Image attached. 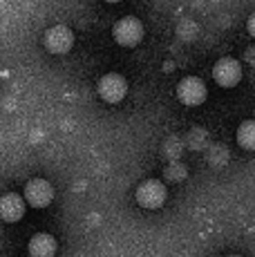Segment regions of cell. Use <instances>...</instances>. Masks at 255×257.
Here are the masks:
<instances>
[{
	"mask_svg": "<svg viewBox=\"0 0 255 257\" xmlns=\"http://www.w3.org/2000/svg\"><path fill=\"white\" fill-rule=\"evenodd\" d=\"M25 215V197L16 192H7L0 197V219L7 224H16Z\"/></svg>",
	"mask_w": 255,
	"mask_h": 257,
	"instance_id": "obj_8",
	"label": "cell"
},
{
	"mask_svg": "<svg viewBox=\"0 0 255 257\" xmlns=\"http://www.w3.org/2000/svg\"><path fill=\"white\" fill-rule=\"evenodd\" d=\"M246 29H248V34L255 38V12L251 14V18H248V23H246Z\"/></svg>",
	"mask_w": 255,
	"mask_h": 257,
	"instance_id": "obj_11",
	"label": "cell"
},
{
	"mask_svg": "<svg viewBox=\"0 0 255 257\" xmlns=\"http://www.w3.org/2000/svg\"><path fill=\"white\" fill-rule=\"evenodd\" d=\"M112 36H114V41L119 43L121 47H135V45H139V41L144 38V25H141L139 18L125 16L114 23Z\"/></svg>",
	"mask_w": 255,
	"mask_h": 257,
	"instance_id": "obj_2",
	"label": "cell"
},
{
	"mask_svg": "<svg viewBox=\"0 0 255 257\" xmlns=\"http://www.w3.org/2000/svg\"><path fill=\"white\" fill-rule=\"evenodd\" d=\"M96 92H99V96L105 103H112V105H114V103H119V101H123V98H125V94H128V81L121 76V74L110 72V74H105V76L99 78Z\"/></svg>",
	"mask_w": 255,
	"mask_h": 257,
	"instance_id": "obj_3",
	"label": "cell"
},
{
	"mask_svg": "<svg viewBox=\"0 0 255 257\" xmlns=\"http://www.w3.org/2000/svg\"><path fill=\"white\" fill-rule=\"evenodd\" d=\"M166 186L161 184L159 179H146L137 186L135 190V199L141 208H148V210H155V208H161L166 201Z\"/></svg>",
	"mask_w": 255,
	"mask_h": 257,
	"instance_id": "obj_1",
	"label": "cell"
},
{
	"mask_svg": "<svg viewBox=\"0 0 255 257\" xmlns=\"http://www.w3.org/2000/svg\"><path fill=\"white\" fill-rule=\"evenodd\" d=\"M237 143L244 150H255V121H244L237 127Z\"/></svg>",
	"mask_w": 255,
	"mask_h": 257,
	"instance_id": "obj_10",
	"label": "cell"
},
{
	"mask_svg": "<svg viewBox=\"0 0 255 257\" xmlns=\"http://www.w3.org/2000/svg\"><path fill=\"white\" fill-rule=\"evenodd\" d=\"M213 78L217 85L233 87V85H237L239 78H242V67H239V63L235 61V58H222V61L215 63Z\"/></svg>",
	"mask_w": 255,
	"mask_h": 257,
	"instance_id": "obj_7",
	"label": "cell"
},
{
	"mask_svg": "<svg viewBox=\"0 0 255 257\" xmlns=\"http://www.w3.org/2000/svg\"><path fill=\"white\" fill-rule=\"evenodd\" d=\"M29 257H54L56 255V239L47 233H36L27 244Z\"/></svg>",
	"mask_w": 255,
	"mask_h": 257,
	"instance_id": "obj_9",
	"label": "cell"
},
{
	"mask_svg": "<svg viewBox=\"0 0 255 257\" xmlns=\"http://www.w3.org/2000/svg\"><path fill=\"white\" fill-rule=\"evenodd\" d=\"M23 197H25V201L29 206H34V208H45V206L52 204L54 199V188L50 181L45 179H29L25 184V190H23Z\"/></svg>",
	"mask_w": 255,
	"mask_h": 257,
	"instance_id": "obj_4",
	"label": "cell"
},
{
	"mask_svg": "<svg viewBox=\"0 0 255 257\" xmlns=\"http://www.w3.org/2000/svg\"><path fill=\"white\" fill-rule=\"evenodd\" d=\"M228 257H237V255H228Z\"/></svg>",
	"mask_w": 255,
	"mask_h": 257,
	"instance_id": "obj_13",
	"label": "cell"
},
{
	"mask_svg": "<svg viewBox=\"0 0 255 257\" xmlns=\"http://www.w3.org/2000/svg\"><path fill=\"white\" fill-rule=\"evenodd\" d=\"M43 43H45L47 52L52 54H67L74 45V34H72L70 27H65V25H54L45 32V38H43Z\"/></svg>",
	"mask_w": 255,
	"mask_h": 257,
	"instance_id": "obj_5",
	"label": "cell"
},
{
	"mask_svg": "<svg viewBox=\"0 0 255 257\" xmlns=\"http://www.w3.org/2000/svg\"><path fill=\"white\" fill-rule=\"evenodd\" d=\"M105 3H121V0H105Z\"/></svg>",
	"mask_w": 255,
	"mask_h": 257,
	"instance_id": "obj_12",
	"label": "cell"
},
{
	"mask_svg": "<svg viewBox=\"0 0 255 257\" xmlns=\"http://www.w3.org/2000/svg\"><path fill=\"white\" fill-rule=\"evenodd\" d=\"M177 98L184 105H199L206 98V85L202 78L197 76H186L177 85Z\"/></svg>",
	"mask_w": 255,
	"mask_h": 257,
	"instance_id": "obj_6",
	"label": "cell"
}]
</instances>
